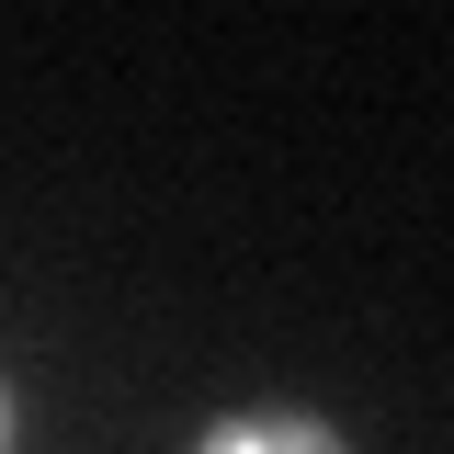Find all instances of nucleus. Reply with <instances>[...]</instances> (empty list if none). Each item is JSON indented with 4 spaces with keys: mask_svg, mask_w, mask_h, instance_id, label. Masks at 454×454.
I'll list each match as a JSON object with an SVG mask.
<instances>
[{
    "mask_svg": "<svg viewBox=\"0 0 454 454\" xmlns=\"http://www.w3.org/2000/svg\"><path fill=\"white\" fill-rule=\"evenodd\" d=\"M193 454H352L330 420H307V409H250V420H216Z\"/></svg>",
    "mask_w": 454,
    "mask_h": 454,
    "instance_id": "obj_1",
    "label": "nucleus"
},
{
    "mask_svg": "<svg viewBox=\"0 0 454 454\" xmlns=\"http://www.w3.org/2000/svg\"><path fill=\"white\" fill-rule=\"evenodd\" d=\"M0 454H12V397H0Z\"/></svg>",
    "mask_w": 454,
    "mask_h": 454,
    "instance_id": "obj_2",
    "label": "nucleus"
}]
</instances>
